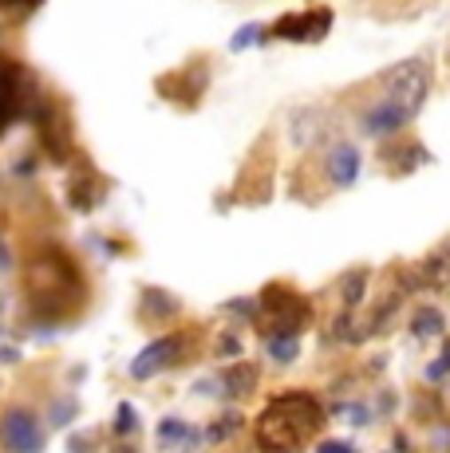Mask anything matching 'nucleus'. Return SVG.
Instances as JSON below:
<instances>
[{
	"label": "nucleus",
	"mask_w": 450,
	"mask_h": 453,
	"mask_svg": "<svg viewBox=\"0 0 450 453\" xmlns=\"http://www.w3.org/2000/svg\"><path fill=\"white\" fill-rule=\"evenodd\" d=\"M427 87H431V75H427V67H423V59H403V64H395L392 72L384 75V99L400 103L407 115L415 119L423 111Z\"/></svg>",
	"instance_id": "7ed1b4c3"
},
{
	"label": "nucleus",
	"mask_w": 450,
	"mask_h": 453,
	"mask_svg": "<svg viewBox=\"0 0 450 453\" xmlns=\"http://www.w3.org/2000/svg\"><path fill=\"white\" fill-rule=\"evenodd\" d=\"M320 422H324V406L305 390H292V395L273 398L261 411L253 426L257 446L265 453H297L320 430Z\"/></svg>",
	"instance_id": "f257e3e1"
},
{
	"label": "nucleus",
	"mask_w": 450,
	"mask_h": 453,
	"mask_svg": "<svg viewBox=\"0 0 450 453\" xmlns=\"http://www.w3.org/2000/svg\"><path fill=\"white\" fill-rule=\"evenodd\" d=\"M261 303H265L269 331H289V335H297V331L308 324V316H313L305 296H297L292 288H284V284H273V288L261 296Z\"/></svg>",
	"instance_id": "20e7f679"
},
{
	"label": "nucleus",
	"mask_w": 450,
	"mask_h": 453,
	"mask_svg": "<svg viewBox=\"0 0 450 453\" xmlns=\"http://www.w3.org/2000/svg\"><path fill=\"white\" fill-rule=\"evenodd\" d=\"M0 441H4L12 453H40L44 446V434H40L36 418L28 411H8L0 418Z\"/></svg>",
	"instance_id": "423d86ee"
},
{
	"label": "nucleus",
	"mask_w": 450,
	"mask_h": 453,
	"mask_svg": "<svg viewBox=\"0 0 450 453\" xmlns=\"http://www.w3.org/2000/svg\"><path fill=\"white\" fill-rule=\"evenodd\" d=\"M143 303H146V316H154V319H167V316H175V300H170L167 292H154V288H146V292H143Z\"/></svg>",
	"instance_id": "4468645a"
},
{
	"label": "nucleus",
	"mask_w": 450,
	"mask_h": 453,
	"mask_svg": "<svg viewBox=\"0 0 450 453\" xmlns=\"http://www.w3.org/2000/svg\"><path fill=\"white\" fill-rule=\"evenodd\" d=\"M12 265V257H8V249H4V241H0V273H4V268Z\"/></svg>",
	"instance_id": "5701e85b"
},
{
	"label": "nucleus",
	"mask_w": 450,
	"mask_h": 453,
	"mask_svg": "<svg viewBox=\"0 0 450 453\" xmlns=\"http://www.w3.org/2000/svg\"><path fill=\"white\" fill-rule=\"evenodd\" d=\"M159 434H162V441H170V446H175V441H186L194 430H190L186 422H175V418H167V422L159 426Z\"/></svg>",
	"instance_id": "dca6fc26"
},
{
	"label": "nucleus",
	"mask_w": 450,
	"mask_h": 453,
	"mask_svg": "<svg viewBox=\"0 0 450 453\" xmlns=\"http://www.w3.org/2000/svg\"><path fill=\"white\" fill-rule=\"evenodd\" d=\"M237 351H241L237 335H225V343H221V355H237Z\"/></svg>",
	"instance_id": "4be33fe9"
},
{
	"label": "nucleus",
	"mask_w": 450,
	"mask_h": 453,
	"mask_svg": "<svg viewBox=\"0 0 450 453\" xmlns=\"http://www.w3.org/2000/svg\"><path fill=\"white\" fill-rule=\"evenodd\" d=\"M182 351H186V335H162V339H154L146 351H138L135 355V363H131V379H151V374H159V371H167L170 363H178L182 359Z\"/></svg>",
	"instance_id": "39448f33"
},
{
	"label": "nucleus",
	"mask_w": 450,
	"mask_h": 453,
	"mask_svg": "<svg viewBox=\"0 0 450 453\" xmlns=\"http://www.w3.org/2000/svg\"><path fill=\"white\" fill-rule=\"evenodd\" d=\"M446 374H450V343L443 347V355H438V359L427 367V379H431V382H443Z\"/></svg>",
	"instance_id": "f3484780"
},
{
	"label": "nucleus",
	"mask_w": 450,
	"mask_h": 453,
	"mask_svg": "<svg viewBox=\"0 0 450 453\" xmlns=\"http://www.w3.org/2000/svg\"><path fill=\"white\" fill-rule=\"evenodd\" d=\"M265 351H269L276 363H292L300 355V339L289 335V331H269V339H265Z\"/></svg>",
	"instance_id": "9b49d317"
},
{
	"label": "nucleus",
	"mask_w": 450,
	"mask_h": 453,
	"mask_svg": "<svg viewBox=\"0 0 450 453\" xmlns=\"http://www.w3.org/2000/svg\"><path fill=\"white\" fill-rule=\"evenodd\" d=\"M328 28H332V12L316 8V12L284 16V20L273 28V36H281V40H320V36H328Z\"/></svg>",
	"instance_id": "6e6552de"
},
{
	"label": "nucleus",
	"mask_w": 450,
	"mask_h": 453,
	"mask_svg": "<svg viewBox=\"0 0 450 453\" xmlns=\"http://www.w3.org/2000/svg\"><path fill=\"white\" fill-rule=\"evenodd\" d=\"M316 453H356V449H352L348 441H320Z\"/></svg>",
	"instance_id": "aec40b11"
},
{
	"label": "nucleus",
	"mask_w": 450,
	"mask_h": 453,
	"mask_svg": "<svg viewBox=\"0 0 450 453\" xmlns=\"http://www.w3.org/2000/svg\"><path fill=\"white\" fill-rule=\"evenodd\" d=\"M253 382H257V371H253V367H233V371L221 374L225 395H233V398L249 395V390H253Z\"/></svg>",
	"instance_id": "f8f14e48"
},
{
	"label": "nucleus",
	"mask_w": 450,
	"mask_h": 453,
	"mask_svg": "<svg viewBox=\"0 0 450 453\" xmlns=\"http://www.w3.org/2000/svg\"><path fill=\"white\" fill-rule=\"evenodd\" d=\"M443 311H438V308H419V316H415L411 319V331H415V335H419V339H431V335H443Z\"/></svg>",
	"instance_id": "ddd939ff"
},
{
	"label": "nucleus",
	"mask_w": 450,
	"mask_h": 453,
	"mask_svg": "<svg viewBox=\"0 0 450 453\" xmlns=\"http://www.w3.org/2000/svg\"><path fill=\"white\" fill-rule=\"evenodd\" d=\"M407 123H411V115H407L400 103H392V99H384V95H379V103H371V107L363 111L360 130H363V134H371V138H384V134L403 130Z\"/></svg>",
	"instance_id": "0eeeda50"
},
{
	"label": "nucleus",
	"mask_w": 450,
	"mask_h": 453,
	"mask_svg": "<svg viewBox=\"0 0 450 453\" xmlns=\"http://www.w3.org/2000/svg\"><path fill=\"white\" fill-rule=\"evenodd\" d=\"M356 178H360V150L348 146V142L332 146V150H328V181L340 186V189H348Z\"/></svg>",
	"instance_id": "1a4fd4ad"
},
{
	"label": "nucleus",
	"mask_w": 450,
	"mask_h": 453,
	"mask_svg": "<svg viewBox=\"0 0 450 453\" xmlns=\"http://www.w3.org/2000/svg\"><path fill=\"white\" fill-rule=\"evenodd\" d=\"M257 40V24H245V28L233 36V51H241V48H249V43Z\"/></svg>",
	"instance_id": "6ab92c4d"
},
{
	"label": "nucleus",
	"mask_w": 450,
	"mask_h": 453,
	"mask_svg": "<svg viewBox=\"0 0 450 453\" xmlns=\"http://www.w3.org/2000/svg\"><path fill=\"white\" fill-rule=\"evenodd\" d=\"M75 418V406L67 403V406H56V411H51V422H72Z\"/></svg>",
	"instance_id": "412c9836"
},
{
	"label": "nucleus",
	"mask_w": 450,
	"mask_h": 453,
	"mask_svg": "<svg viewBox=\"0 0 450 453\" xmlns=\"http://www.w3.org/2000/svg\"><path fill=\"white\" fill-rule=\"evenodd\" d=\"M115 430H119V434H131V430H135V411H131L127 403L119 406V414H115Z\"/></svg>",
	"instance_id": "a211bd4d"
},
{
	"label": "nucleus",
	"mask_w": 450,
	"mask_h": 453,
	"mask_svg": "<svg viewBox=\"0 0 450 453\" xmlns=\"http://www.w3.org/2000/svg\"><path fill=\"white\" fill-rule=\"evenodd\" d=\"M20 115V72L0 59V134Z\"/></svg>",
	"instance_id": "9d476101"
},
{
	"label": "nucleus",
	"mask_w": 450,
	"mask_h": 453,
	"mask_svg": "<svg viewBox=\"0 0 450 453\" xmlns=\"http://www.w3.org/2000/svg\"><path fill=\"white\" fill-rule=\"evenodd\" d=\"M363 288H368V280H363V273H352L348 280H344V308H356V303L363 300Z\"/></svg>",
	"instance_id": "2eb2a0df"
},
{
	"label": "nucleus",
	"mask_w": 450,
	"mask_h": 453,
	"mask_svg": "<svg viewBox=\"0 0 450 453\" xmlns=\"http://www.w3.org/2000/svg\"><path fill=\"white\" fill-rule=\"evenodd\" d=\"M24 296H28L32 311H36L40 319H59L72 308H80L83 284H80V273H75L59 252H40L28 268Z\"/></svg>",
	"instance_id": "f03ea898"
}]
</instances>
